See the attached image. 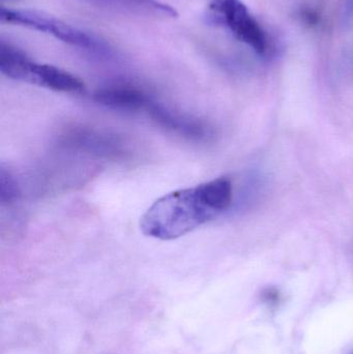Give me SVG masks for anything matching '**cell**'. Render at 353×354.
I'll list each match as a JSON object with an SVG mask.
<instances>
[{"instance_id":"cell-1","label":"cell","mask_w":353,"mask_h":354,"mask_svg":"<svg viewBox=\"0 0 353 354\" xmlns=\"http://www.w3.org/2000/svg\"><path fill=\"white\" fill-rule=\"evenodd\" d=\"M219 216L201 185L178 189L159 198L140 221L143 234L160 241L180 239Z\"/></svg>"},{"instance_id":"cell-3","label":"cell","mask_w":353,"mask_h":354,"mask_svg":"<svg viewBox=\"0 0 353 354\" xmlns=\"http://www.w3.org/2000/svg\"><path fill=\"white\" fill-rule=\"evenodd\" d=\"M0 17L2 22L20 25L39 32L47 33L73 47L85 50L95 55L110 56L113 53L109 44L104 41L101 37L50 15L35 10L2 8Z\"/></svg>"},{"instance_id":"cell-5","label":"cell","mask_w":353,"mask_h":354,"mask_svg":"<svg viewBox=\"0 0 353 354\" xmlns=\"http://www.w3.org/2000/svg\"><path fill=\"white\" fill-rule=\"evenodd\" d=\"M61 143L68 149L97 158L120 159L126 153V145L120 137L84 127L66 131Z\"/></svg>"},{"instance_id":"cell-9","label":"cell","mask_w":353,"mask_h":354,"mask_svg":"<svg viewBox=\"0 0 353 354\" xmlns=\"http://www.w3.org/2000/svg\"><path fill=\"white\" fill-rule=\"evenodd\" d=\"M21 191L14 174L1 165L0 168V202L1 205L15 203L20 197Z\"/></svg>"},{"instance_id":"cell-2","label":"cell","mask_w":353,"mask_h":354,"mask_svg":"<svg viewBox=\"0 0 353 354\" xmlns=\"http://www.w3.org/2000/svg\"><path fill=\"white\" fill-rule=\"evenodd\" d=\"M0 72L12 80L59 93H79L85 88L83 81L75 75L51 64L32 62L24 52L4 41L0 43Z\"/></svg>"},{"instance_id":"cell-11","label":"cell","mask_w":353,"mask_h":354,"mask_svg":"<svg viewBox=\"0 0 353 354\" xmlns=\"http://www.w3.org/2000/svg\"><path fill=\"white\" fill-rule=\"evenodd\" d=\"M353 354V353H352Z\"/></svg>"},{"instance_id":"cell-4","label":"cell","mask_w":353,"mask_h":354,"mask_svg":"<svg viewBox=\"0 0 353 354\" xmlns=\"http://www.w3.org/2000/svg\"><path fill=\"white\" fill-rule=\"evenodd\" d=\"M207 18L213 24L227 28L259 55L267 53L265 31L242 0H213L207 8Z\"/></svg>"},{"instance_id":"cell-8","label":"cell","mask_w":353,"mask_h":354,"mask_svg":"<svg viewBox=\"0 0 353 354\" xmlns=\"http://www.w3.org/2000/svg\"><path fill=\"white\" fill-rule=\"evenodd\" d=\"M95 6L128 14L155 18H175L178 12L169 4L160 0H84Z\"/></svg>"},{"instance_id":"cell-7","label":"cell","mask_w":353,"mask_h":354,"mask_svg":"<svg viewBox=\"0 0 353 354\" xmlns=\"http://www.w3.org/2000/svg\"><path fill=\"white\" fill-rule=\"evenodd\" d=\"M93 99L110 109L130 112L146 110L153 101L144 89L128 83H116L101 87L95 91Z\"/></svg>"},{"instance_id":"cell-6","label":"cell","mask_w":353,"mask_h":354,"mask_svg":"<svg viewBox=\"0 0 353 354\" xmlns=\"http://www.w3.org/2000/svg\"><path fill=\"white\" fill-rule=\"evenodd\" d=\"M145 111L158 126L178 136L195 141L209 140L213 137V129L207 122L190 114L158 103L155 100Z\"/></svg>"},{"instance_id":"cell-10","label":"cell","mask_w":353,"mask_h":354,"mask_svg":"<svg viewBox=\"0 0 353 354\" xmlns=\"http://www.w3.org/2000/svg\"><path fill=\"white\" fill-rule=\"evenodd\" d=\"M263 299H265V303L269 304V305L274 306L276 304L279 303L280 301V293L279 291L276 290V289L269 288L267 290L263 291Z\"/></svg>"}]
</instances>
